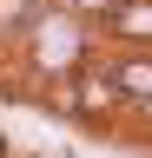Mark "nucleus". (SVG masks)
I'll return each mask as SVG.
<instances>
[{
  "label": "nucleus",
  "instance_id": "obj_1",
  "mask_svg": "<svg viewBox=\"0 0 152 158\" xmlns=\"http://www.w3.org/2000/svg\"><path fill=\"white\" fill-rule=\"evenodd\" d=\"M112 33H119V40H152V0H126V7H112Z\"/></svg>",
  "mask_w": 152,
  "mask_h": 158
},
{
  "label": "nucleus",
  "instance_id": "obj_2",
  "mask_svg": "<svg viewBox=\"0 0 152 158\" xmlns=\"http://www.w3.org/2000/svg\"><path fill=\"white\" fill-rule=\"evenodd\" d=\"M80 99H86V112H112V106H119V86L99 79V73H86L80 79Z\"/></svg>",
  "mask_w": 152,
  "mask_h": 158
},
{
  "label": "nucleus",
  "instance_id": "obj_3",
  "mask_svg": "<svg viewBox=\"0 0 152 158\" xmlns=\"http://www.w3.org/2000/svg\"><path fill=\"white\" fill-rule=\"evenodd\" d=\"M112 86H119V92H132V99H145V106H152V66H145V59H126Z\"/></svg>",
  "mask_w": 152,
  "mask_h": 158
},
{
  "label": "nucleus",
  "instance_id": "obj_4",
  "mask_svg": "<svg viewBox=\"0 0 152 158\" xmlns=\"http://www.w3.org/2000/svg\"><path fill=\"white\" fill-rule=\"evenodd\" d=\"M80 7H106V13H112V7H126V0H80Z\"/></svg>",
  "mask_w": 152,
  "mask_h": 158
}]
</instances>
